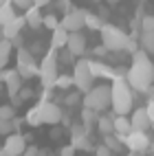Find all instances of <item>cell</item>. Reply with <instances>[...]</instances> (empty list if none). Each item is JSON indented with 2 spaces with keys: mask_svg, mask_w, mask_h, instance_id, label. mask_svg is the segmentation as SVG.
<instances>
[{
  "mask_svg": "<svg viewBox=\"0 0 154 156\" xmlns=\"http://www.w3.org/2000/svg\"><path fill=\"white\" fill-rule=\"evenodd\" d=\"M79 101H81V92H79V90H75V92H68V95H66V99H64V103H66L68 108L77 106Z\"/></svg>",
  "mask_w": 154,
  "mask_h": 156,
  "instance_id": "obj_32",
  "label": "cell"
},
{
  "mask_svg": "<svg viewBox=\"0 0 154 156\" xmlns=\"http://www.w3.org/2000/svg\"><path fill=\"white\" fill-rule=\"evenodd\" d=\"M46 5H51V0H33V7H38V9H42Z\"/></svg>",
  "mask_w": 154,
  "mask_h": 156,
  "instance_id": "obj_42",
  "label": "cell"
},
{
  "mask_svg": "<svg viewBox=\"0 0 154 156\" xmlns=\"http://www.w3.org/2000/svg\"><path fill=\"white\" fill-rule=\"evenodd\" d=\"M0 40H2V27H0Z\"/></svg>",
  "mask_w": 154,
  "mask_h": 156,
  "instance_id": "obj_45",
  "label": "cell"
},
{
  "mask_svg": "<svg viewBox=\"0 0 154 156\" xmlns=\"http://www.w3.org/2000/svg\"><path fill=\"white\" fill-rule=\"evenodd\" d=\"M115 117H117V114L112 112V114H108V117L104 114V117L97 119V130L104 134V136H106V134H115Z\"/></svg>",
  "mask_w": 154,
  "mask_h": 156,
  "instance_id": "obj_19",
  "label": "cell"
},
{
  "mask_svg": "<svg viewBox=\"0 0 154 156\" xmlns=\"http://www.w3.org/2000/svg\"><path fill=\"white\" fill-rule=\"evenodd\" d=\"M24 20H27V27L40 29V27H42L44 16H42V11H40L38 7H31V9H27V11H24Z\"/></svg>",
  "mask_w": 154,
  "mask_h": 156,
  "instance_id": "obj_18",
  "label": "cell"
},
{
  "mask_svg": "<svg viewBox=\"0 0 154 156\" xmlns=\"http://www.w3.org/2000/svg\"><path fill=\"white\" fill-rule=\"evenodd\" d=\"M73 86H75V79H73V75H57L55 88H59V90H70Z\"/></svg>",
  "mask_w": 154,
  "mask_h": 156,
  "instance_id": "obj_27",
  "label": "cell"
},
{
  "mask_svg": "<svg viewBox=\"0 0 154 156\" xmlns=\"http://www.w3.org/2000/svg\"><path fill=\"white\" fill-rule=\"evenodd\" d=\"M0 119H16V108L11 103H5V106H0Z\"/></svg>",
  "mask_w": 154,
  "mask_h": 156,
  "instance_id": "obj_31",
  "label": "cell"
},
{
  "mask_svg": "<svg viewBox=\"0 0 154 156\" xmlns=\"http://www.w3.org/2000/svg\"><path fill=\"white\" fill-rule=\"evenodd\" d=\"M73 53H70V51H64V53L62 55H57V62H64V64H70V62H73Z\"/></svg>",
  "mask_w": 154,
  "mask_h": 156,
  "instance_id": "obj_37",
  "label": "cell"
},
{
  "mask_svg": "<svg viewBox=\"0 0 154 156\" xmlns=\"http://www.w3.org/2000/svg\"><path fill=\"white\" fill-rule=\"evenodd\" d=\"M130 132H132L130 119L117 114V117H115V134H117V136H126V134H130Z\"/></svg>",
  "mask_w": 154,
  "mask_h": 156,
  "instance_id": "obj_21",
  "label": "cell"
},
{
  "mask_svg": "<svg viewBox=\"0 0 154 156\" xmlns=\"http://www.w3.org/2000/svg\"><path fill=\"white\" fill-rule=\"evenodd\" d=\"M84 22H86L88 29H99V31H101V27H104L101 16H99V13H92V11H84Z\"/></svg>",
  "mask_w": 154,
  "mask_h": 156,
  "instance_id": "obj_25",
  "label": "cell"
},
{
  "mask_svg": "<svg viewBox=\"0 0 154 156\" xmlns=\"http://www.w3.org/2000/svg\"><path fill=\"white\" fill-rule=\"evenodd\" d=\"M5 86H7V95L9 97H18V92H20V88H22V77H20V73L16 70V68H9V70H5Z\"/></svg>",
  "mask_w": 154,
  "mask_h": 156,
  "instance_id": "obj_13",
  "label": "cell"
},
{
  "mask_svg": "<svg viewBox=\"0 0 154 156\" xmlns=\"http://www.w3.org/2000/svg\"><path fill=\"white\" fill-rule=\"evenodd\" d=\"M66 42H68V31L66 29L57 27L55 31H51V46L53 48H64Z\"/></svg>",
  "mask_w": 154,
  "mask_h": 156,
  "instance_id": "obj_20",
  "label": "cell"
},
{
  "mask_svg": "<svg viewBox=\"0 0 154 156\" xmlns=\"http://www.w3.org/2000/svg\"><path fill=\"white\" fill-rule=\"evenodd\" d=\"M22 156H40V150L35 147V145H33V147H29V145H27V150H24Z\"/></svg>",
  "mask_w": 154,
  "mask_h": 156,
  "instance_id": "obj_41",
  "label": "cell"
},
{
  "mask_svg": "<svg viewBox=\"0 0 154 156\" xmlns=\"http://www.w3.org/2000/svg\"><path fill=\"white\" fill-rule=\"evenodd\" d=\"M75 145H66V147H62L59 150V156H75Z\"/></svg>",
  "mask_w": 154,
  "mask_h": 156,
  "instance_id": "obj_39",
  "label": "cell"
},
{
  "mask_svg": "<svg viewBox=\"0 0 154 156\" xmlns=\"http://www.w3.org/2000/svg\"><path fill=\"white\" fill-rule=\"evenodd\" d=\"M141 31H154V16H143L141 18Z\"/></svg>",
  "mask_w": 154,
  "mask_h": 156,
  "instance_id": "obj_34",
  "label": "cell"
},
{
  "mask_svg": "<svg viewBox=\"0 0 154 156\" xmlns=\"http://www.w3.org/2000/svg\"><path fill=\"white\" fill-rule=\"evenodd\" d=\"M88 66H90V73H92V77H106V79H115L119 73L112 68V66H108V64H104V62H97V59H90L88 62Z\"/></svg>",
  "mask_w": 154,
  "mask_h": 156,
  "instance_id": "obj_17",
  "label": "cell"
},
{
  "mask_svg": "<svg viewBox=\"0 0 154 156\" xmlns=\"http://www.w3.org/2000/svg\"><path fill=\"white\" fill-rule=\"evenodd\" d=\"M108 2H110V5H112V2H119V0H108Z\"/></svg>",
  "mask_w": 154,
  "mask_h": 156,
  "instance_id": "obj_46",
  "label": "cell"
},
{
  "mask_svg": "<svg viewBox=\"0 0 154 156\" xmlns=\"http://www.w3.org/2000/svg\"><path fill=\"white\" fill-rule=\"evenodd\" d=\"M70 145H75V150H92L95 152V147L90 145L88 141V128L81 123V126H75V128H70Z\"/></svg>",
  "mask_w": 154,
  "mask_h": 156,
  "instance_id": "obj_10",
  "label": "cell"
},
{
  "mask_svg": "<svg viewBox=\"0 0 154 156\" xmlns=\"http://www.w3.org/2000/svg\"><path fill=\"white\" fill-rule=\"evenodd\" d=\"M9 156H22L24 150H27V136H22V134H9V136L5 139V147H2Z\"/></svg>",
  "mask_w": 154,
  "mask_h": 156,
  "instance_id": "obj_12",
  "label": "cell"
},
{
  "mask_svg": "<svg viewBox=\"0 0 154 156\" xmlns=\"http://www.w3.org/2000/svg\"><path fill=\"white\" fill-rule=\"evenodd\" d=\"M145 95H148V97H150V101H152V99H154V86H150V88H148V90H145Z\"/></svg>",
  "mask_w": 154,
  "mask_h": 156,
  "instance_id": "obj_43",
  "label": "cell"
},
{
  "mask_svg": "<svg viewBox=\"0 0 154 156\" xmlns=\"http://www.w3.org/2000/svg\"><path fill=\"white\" fill-rule=\"evenodd\" d=\"M59 27L66 29L68 33H77V31H81L86 27V22H84V9H70V11H66L64 18L59 20Z\"/></svg>",
  "mask_w": 154,
  "mask_h": 156,
  "instance_id": "obj_9",
  "label": "cell"
},
{
  "mask_svg": "<svg viewBox=\"0 0 154 156\" xmlns=\"http://www.w3.org/2000/svg\"><path fill=\"white\" fill-rule=\"evenodd\" d=\"M73 79H75V88L81 92V95H86V92L92 88V81H95V77H92L90 66H88V62H86V59H79L77 64H75Z\"/></svg>",
  "mask_w": 154,
  "mask_h": 156,
  "instance_id": "obj_7",
  "label": "cell"
},
{
  "mask_svg": "<svg viewBox=\"0 0 154 156\" xmlns=\"http://www.w3.org/2000/svg\"><path fill=\"white\" fill-rule=\"evenodd\" d=\"M128 33H123L119 27H112V24H104L101 27V40H104V46L108 51H123L128 42Z\"/></svg>",
  "mask_w": 154,
  "mask_h": 156,
  "instance_id": "obj_6",
  "label": "cell"
},
{
  "mask_svg": "<svg viewBox=\"0 0 154 156\" xmlns=\"http://www.w3.org/2000/svg\"><path fill=\"white\" fill-rule=\"evenodd\" d=\"M123 145H126L130 152H134V154H143V152H148V150H150L152 139L148 136V132L132 130L130 134H126V136H123Z\"/></svg>",
  "mask_w": 154,
  "mask_h": 156,
  "instance_id": "obj_8",
  "label": "cell"
},
{
  "mask_svg": "<svg viewBox=\"0 0 154 156\" xmlns=\"http://www.w3.org/2000/svg\"><path fill=\"white\" fill-rule=\"evenodd\" d=\"M24 27H27L24 16H16L9 24L2 27V37H5V40H16L20 33H22V29H24Z\"/></svg>",
  "mask_w": 154,
  "mask_h": 156,
  "instance_id": "obj_14",
  "label": "cell"
},
{
  "mask_svg": "<svg viewBox=\"0 0 154 156\" xmlns=\"http://www.w3.org/2000/svg\"><path fill=\"white\" fill-rule=\"evenodd\" d=\"M97 119H99V112L88 110V108L81 110V121H84V126H86V128H90L92 123H97Z\"/></svg>",
  "mask_w": 154,
  "mask_h": 156,
  "instance_id": "obj_29",
  "label": "cell"
},
{
  "mask_svg": "<svg viewBox=\"0 0 154 156\" xmlns=\"http://www.w3.org/2000/svg\"><path fill=\"white\" fill-rule=\"evenodd\" d=\"M110 108L115 114H121V117H126V114L132 110V88L128 84V79L123 75H117L112 79V86H110Z\"/></svg>",
  "mask_w": 154,
  "mask_h": 156,
  "instance_id": "obj_2",
  "label": "cell"
},
{
  "mask_svg": "<svg viewBox=\"0 0 154 156\" xmlns=\"http://www.w3.org/2000/svg\"><path fill=\"white\" fill-rule=\"evenodd\" d=\"M130 126H132V130L148 132V128L152 126V123H150V117H148V110H145V108H134V110H132Z\"/></svg>",
  "mask_w": 154,
  "mask_h": 156,
  "instance_id": "obj_15",
  "label": "cell"
},
{
  "mask_svg": "<svg viewBox=\"0 0 154 156\" xmlns=\"http://www.w3.org/2000/svg\"><path fill=\"white\" fill-rule=\"evenodd\" d=\"M33 97V90L31 88H20V92H18V99L22 101V99H31Z\"/></svg>",
  "mask_w": 154,
  "mask_h": 156,
  "instance_id": "obj_38",
  "label": "cell"
},
{
  "mask_svg": "<svg viewBox=\"0 0 154 156\" xmlns=\"http://www.w3.org/2000/svg\"><path fill=\"white\" fill-rule=\"evenodd\" d=\"M16 70L22 79H31L33 75H40V64L33 59V53L29 48H18L16 53Z\"/></svg>",
  "mask_w": 154,
  "mask_h": 156,
  "instance_id": "obj_5",
  "label": "cell"
},
{
  "mask_svg": "<svg viewBox=\"0 0 154 156\" xmlns=\"http://www.w3.org/2000/svg\"><path fill=\"white\" fill-rule=\"evenodd\" d=\"M66 48H68L75 57L84 55V53H86V35H84V33H79V31H77V33H68Z\"/></svg>",
  "mask_w": 154,
  "mask_h": 156,
  "instance_id": "obj_16",
  "label": "cell"
},
{
  "mask_svg": "<svg viewBox=\"0 0 154 156\" xmlns=\"http://www.w3.org/2000/svg\"><path fill=\"white\" fill-rule=\"evenodd\" d=\"M104 145H108V147L117 154L123 147V136H117V134H106V136H104Z\"/></svg>",
  "mask_w": 154,
  "mask_h": 156,
  "instance_id": "obj_26",
  "label": "cell"
},
{
  "mask_svg": "<svg viewBox=\"0 0 154 156\" xmlns=\"http://www.w3.org/2000/svg\"><path fill=\"white\" fill-rule=\"evenodd\" d=\"M27 123L29 126H40L42 123V112H40V103L35 108H31L29 112H27Z\"/></svg>",
  "mask_w": 154,
  "mask_h": 156,
  "instance_id": "obj_28",
  "label": "cell"
},
{
  "mask_svg": "<svg viewBox=\"0 0 154 156\" xmlns=\"http://www.w3.org/2000/svg\"><path fill=\"white\" fill-rule=\"evenodd\" d=\"M42 27H46V29H51V31H55L57 27H59V20L55 18V16H44V20H42Z\"/></svg>",
  "mask_w": 154,
  "mask_h": 156,
  "instance_id": "obj_33",
  "label": "cell"
},
{
  "mask_svg": "<svg viewBox=\"0 0 154 156\" xmlns=\"http://www.w3.org/2000/svg\"><path fill=\"white\" fill-rule=\"evenodd\" d=\"M110 97H112L110 86H92L84 97V108L95 110V112H104L110 106Z\"/></svg>",
  "mask_w": 154,
  "mask_h": 156,
  "instance_id": "obj_3",
  "label": "cell"
},
{
  "mask_svg": "<svg viewBox=\"0 0 154 156\" xmlns=\"http://www.w3.org/2000/svg\"><path fill=\"white\" fill-rule=\"evenodd\" d=\"M57 48H53L51 53L44 55L42 64H40V81H42V88H53L57 81Z\"/></svg>",
  "mask_w": 154,
  "mask_h": 156,
  "instance_id": "obj_4",
  "label": "cell"
},
{
  "mask_svg": "<svg viewBox=\"0 0 154 156\" xmlns=\"http://www.w3.org/2000/svg\"><path fill=\"white\" fill-rule=\"evenodd\" d=\"M141 46L148 55H154V31H141Z\"/></svg>",
  "mask_w": 154,
  "mask_h": 156,
  "instance_id": "obj_24",
  "label": "cell"
},
{
  "mask_svg": "<svg viewBox=\"0 0 154 156\" xmlns=\"http://www.w3.org/2000/svg\"><path fill=\"white\" fill-rule=\"evenodd\" d=\"M13 128H16L13 119H11V121H9V119H0V134H2V136H9V134H13Z\"/></svg>",
  "mask_w": 154,
  "mask_h": 156,
  "instance_id": "obj_30",
  "label": "cell"
},
{
  "mask_svg": "<svg viewBox=\"0 0 154 156\" xmlns=\"http://www.w3.org/2000/svg\"><path fill=\"white\" fill-rule=\"evenodd\" d=\"M9 2H11L13 7H18V9H24V11L33 7V0H9Z\"/></svg>",
  "mask_w": 154,
  "mask_h": 156,
  "instance_id": "obj_36",
  "label": "cell"
},
{
  "mask_svg": "<svg viewBox=\"0 0 154 156\" xmlns=\"http://www.w3.org/2000/svg\"><path fill=\"white\" fill-rule=\"evenodd\" d=\"M13 18H16V7H13L11 2H5V5H0V27L9 24Z\"/></svg>",
  "mask_w": 154,
  "mask_h": 156,
  "instance_id": "obj_22",
  "label": "cell"
},
{
  "mask_svg": "<svg viewBox=\"0 0 154 156\" xmlns=\"http://www.w3.org/2000/svg\"><path fill=\"white\" fill-rule=\"evenodd\" d=\"M128 84L132 90H139V92H145L152 81H154V66L148 57L145 51H137L134 55H132V68L128 70Z\"/></svg>",
  "mask_w": 154,
  "mask_h": 156,
  "instance_id": "obj_1",
  "label": "cell"
},
{
  "mask_svg": "<svg viewBox=\"0 0 154 156\" xmlns=\"http://www.w3.org/2000/svg\"><path fill=\"white\" fill-rule=\"evenodd\" d=\"M95 156H115V152H112L108 145L101 143V145H97V147H95Z\"/></svg>",
  "mask_w": 154,
  "mask_h": 156,
  "instance_id": "obj_35",
  "label": "cell"
},
{
  "mask_svg": "<svg viewBox=\"0 0 154 156\" xmlns=\"http://www.w3.org/2000/svg\"><path fill=\"white\" fill-rule=\"evenodd\" d=\"M11 51H13V44H11V40H0V68H5L7 66V62L9 57H11Z\"/></svg>",
  "mask_w": 154,
  "mask_h": 156,
  "instance_id": "obj_23",
  "label": "cell"
},
{
  "mask_svg": "<svg viewBox=\"0 0 154 156\" xmlns=\"http://www.w3.org/2000/svg\"><path fill=\"white\" fill-rule=\"evenodd\" d=\"M145 110H148V117H150V123L154 126V99H152V101H148V106H145Z\"/></svg>",
  "mask_w": 154,
  "mask_h": 156,
  "instance_id": "obj_40",
  "label": "cell"
},
{
  "mask_svg": "<svg viewBox=\"0 0 154 156\" xmlns=\"http://www.w3.org/2000/svg\"><path fill=\"white\" fill-rule=\"evenodd\" d=\"M0 156H9V154H7V152H5V150H0Z\"/></svg>",
  "mask_w": 154,
  "mask_h": 156,
  "instance_id": "obj_44",
  "label": "cell"
},
{
  "mask_svg": "<svg viewBox=\"0 0 154 156\" xmlns=\"http://www.w3.org/2000/svg\"><path fill=\"white\" fill-rule=\"evenodd\" d=\"M40 112H42V123H48V126H57L62 121V108L57 103L51 101H40Z\"/></svg>",
  "mask_w": 154,
  "mask_h": 156,
  "instance_id": "obj_11",
  "label": "cell"
}]
</instances>
